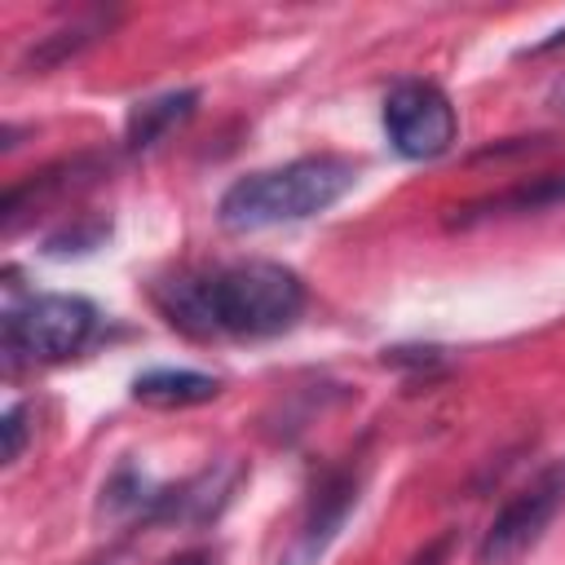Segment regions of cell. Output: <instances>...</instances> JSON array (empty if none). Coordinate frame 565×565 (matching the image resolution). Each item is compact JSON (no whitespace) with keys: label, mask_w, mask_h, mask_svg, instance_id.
I'll list each match as a JSON object with an SVG mask.
<instances>
[{"label":"cell","mask_w":565,"mask_h":565,"mask_svg":"<svg viewBox=\"0 0 565 565\" xmlns=\"http://www.w3.org/2000/svg\"><path fill=\"white\" fill-rule=\"evenodd\" d=\"M163 318L190 335L265 340L305 313V282L278 260H238L207 274H181L154 287Z\"/></svg>","instance_id":"1"},{"label":"cell","mask_w":565,"mask_h":565,"mask_svg":"<svg viewBox=\"0 0 565 565\" xmlns=\"http://www.w3.org/2000/svg\"><path fill=\"white\" fill-rule=\"evenodd\" d=\"M353 185H358V163L353 159H344V154H305V159H291L282 168L238 177L221 194L216 221L230 234H252V230H269V225L309 221V216L335 207Z\"/></svg>","instance_id":"2"},{"label":"cell","mask_w":565,"mask_h":565,"mask_svg":"<svg viewBox=\"0 0 565 565\" xmlns=\"http://www.w3.org/2000/svg\"><path fill=\"white\" fill-rule=\"evenodd\" d=\"M97 331V309L84 296H26L4 309L0 340H4V366L22 371L35 362H62L88 344Z\"/></svg>","instance_id":"3"},{"label":"cell","mask_w":565,"mask_h":565,"mask_svg":"<svg viewBox=\"0 0 565 565\" xmlns=\"http://www.w3.org/2000/svg\"><path fill=\"white\" fill-rule=\"evenodd\" d=\"M384 132L402 159H437L455 146L459 119L450 97L428 79H402L384 97Z\"/></svg>","instance_id":"4"},{"label":"cell","mask_w":565,"mask_h":565,"mask_svg":"<svg viewBox=\"0 0 565 565\" xmlns=\"http://www.w3.org/2000/svg\"><path fill=\"white\" fill-rule=\"evenodd\" d=\"M561 503H565V463H552V468H543L525 490H516L494 512V521L486 525V534L477 543V565H508V561H516L525 547L539 543V534L561 512Z\"/></svg>","instance_id":"5"},{"label":"cell","mask_w":565,"mask_h":565,"mask_svg":"<svg viewBox=\"0 0 565 565\" xmlns=\"http://www.w3.org/2000/svg\"><path fill=\"white\" fill-rule=\"evenodd\" d=\"M358 490H362V477L353 468H331L313 486L287 547L278 552V565H318L327 556V547L335 543V534L344 530L349 512L358 508Z\"/></svg>","instance_id":"6"},{"label":"cell","mask_w":565,"mask_h":565,"mask_svg":"<svg viewBox=\"0 0 565 565\" xmlns=\"http://www.w3.org/2000/svg\"><path fill=\"white\" fill-rule=\"evenodd\" d=\"M234 486H238V463L203 468V472L190 477L185 486H177V490H159V503H154V516H150V521H181V525L212 521V516L230 503Z\"/></svg>","instance_id":"7"},{"label":"cell","mask_w":565,"mask_h":565,"mask_svg":"<svg viewBox=\"0 0 565 565\" xmlns=\"http://www.w3.org/2000/svg\"><path fill=\"white\" fill-rule=\"evenodd\" d=\"M199 106V93L194 88H172V93H159V97H146L128 110V124H124V146L128 150H154L172 128H181Z\"/></svg>","instance_id":"8"},{"label":"cell","mask_w":565,"mask_h":565,"mask_svg":"<svg viewBox=\"0 0 565 565\" xmlns=\"http://www.w3.org/2000/svg\"><path fill=\"white\" fill-rule=\"evenodd\" d=\"M565 203V172H547V177H534L525 185H512L503 194H490L481 203H468L455 225H477V221H490V216H512V212H539V207H556Z\"/></svg>","instance_id":"9"},{"label":"cell","mask_w":565,"mask_h":565,"mask_svg":"<svg viewBox=\"0 0 565 565\" xmlns=\"http://www.w3.org/2000/svg\"><path fill=\"white\" fill-rule=\"evenodd\" d=\"M221 393V380L216 375H203V371H172V366H159V371H146L132 380V397L146 402V406H199V402H212Z\"/></svg>","instance_id":"10"},{"label":"cell","mask_w":565,"mask_h":565,"mask_svg":"<svg viewBox=\"0 0 565 565\" xmlns=\"http://www.w3.org/2000/svg\"><path fill=\"white\" fill-rule=\"evenodd\" d=\"M106 26V18H93V22H75V26H62V31H53V35H44L40 44H31L26 49V57H22V66H57V62H66V57H75L84 44H93L97 40V31Z\"/></svg>","instance_id":"11"},{"label":"cell","mask_w":565,"mask_h":565,"mask_svg":"<svg viewBox=\"0 0 565 565\" xmlns=\"http://www.w3.org/2000/svg\"><path fill=\"white\" fill-rule=\"evenodd\" d=\"M0 433H4V463L22 459V446H26V406H9L4 419H0Z\"/></svg>","instance_id":"12"},{"label":"cell","mask_w":565,"mask_h":565,"mask_svg":"<svg viewBox=\"0 0 565 565\" xmlns=\"http://www.w3.org/2000/svg\"><path fill=\"white\" fill-rule=\"evenodd\" d=\"M450 543H455V534H437L433 543H424L406 565H446V556H450Z\"/></svg>","instance_id":"13"},{"label":"cell","mask_w":565,"mask_h":565,"mask_svg":"<svg viewBox=\"0 0 565 565\" xmlns=\"http://www.w3.org/2000/svg\"><path fill=\"white\" fill-rule=\"evenodd\" d=\"M168 565H212V552H185V556H177Z\"/></svg>","instance_id":"14"},{"label":"cell","mask_w":565,"mask_h":565,"mask_svg":"<svg viewBox=\"0 0 565 565\" xmlns=\"http://www.w3.org/2000/svg\"><path fill=\"white\" fill-rule=\"evenodd\" d=\"M552 106H556V110H565V79L552 88Z\"/></svg>","instance_id":"15"}]
</instances>
